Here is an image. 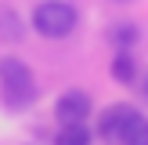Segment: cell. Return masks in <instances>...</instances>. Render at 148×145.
<instances>
[{"mask_svg":"<svg viewBox=\"0 0 148 145\" xmlns=\"http://www.w3.org/2000/svg\"><path fill=\"white\" fill-rule=\"evenodd\" d=\"M0 94H4V105L11 113H22L36 102V76L29 69V62L22 58H0Z\"/></svg>","mask_w":148,"mask_h":145,"instance_id":"1","label":"cell"},{"mask_svg":"<svg viewBox=\"0 0 148 145\" xmlns=\"http://www.w3.org/2000/svg\"><path fill=\"white\" fill-rule=\"evenodd\" d=\"M29 26L40 36H47V40H65V36L79 26V11L69 0H40V4L33 7Z\"/></svg>","mask_w":148,"mask_h":145,"instance_id":"2","label":"cell"},{"mask_svg":"<svg viewBox=\"0 0 148 145\" xmlns=\"http://www.w3.org/2000/svg\"><path fill=\"white\" fill-rule=\"evenodd\" d=\"M90 109H94L90 94L79 91V87H72V91H62V94H58V102H54V120L62 123V127H65V123H87Z\"/></svg>","mask_w":148,"mask_h":145,"instance_id":"3","label":"cell"},{"mask_svg":"<svg viewBox=\"0 0 148 145\" xmlns=\"http://www.w3.org/2000/svg\"><path fill=\"white\" fill-rule=\"evenodd\" d=\"M130 109H134V105H127V102H116V105L101 109V116H98V138H105V142H116V134H119V127L127 123Z\"/></svg>","mask_w":148,"mask_h":145,"instance_id":"4","label":"cell"},{"mask_svg":"<svg viewBox=\"0 0 148 145\" xmlns=\"http://www.w3.org/2000/svg\"><path fill=\"white\" fill-rule=\"evenodd\" d=\"M116 142H119V145H148V116L137 113V109H130V116H127V123L119 127Z\"/></svg>","mask_w":148,"mask_h":145,"instance_id":"5","label":"cell"},{"mask_svg":"<svg viewBox=\"0 0 148 145\" xmlns=\"http://www.w3.org/2000/svg\"><path fill=\"white\" fill-rule=\"evenodd\" d=\"M0 40L4 44H22L25 40V22H22V14L11 4L0 7Z\"/></svg>","mask_w":148,"mask_h":145,"instance_id":"6","label":"cell"},{"mask_svg":"<svg viewBox=\"0 0 148 145\" xmlns=\"http://www.w3.org/2000/svg\"><path fill=\"white\" fill-rule=\"evenodd\" d=\"M137 40H141V29H137V22H112V26H108V44H112V47L130 51Z\"/></svg>","mask_w":148,"mask_h":145,"instance_id":"7","label":"cell"},{"mask_svg":"<svg viewBox=\"0 0 148 145\" xmlns=\"http://www.w3.org/2000/svg\"><path fill=\"white\" fill-rule=\"evenodd\" d=\"M108 72H112L116 84H127V87L137 84V62H134V55H130V51H119V55L112 58V69Z\"/></svg>","mask_w":148,"mask_h":145,"instance_id":"8","label":"cell"},{"mask_svg":"<svg viewBox=\"0 0 148 145\" xmlns=\"http://www.w3.org/2000/svg\"><path fill=\"white\" fill-rule=\"evenodd\" d=\"M90 142H94V130L87 123H65L54 134V145H90Z\"/></svg>","mask_w":148,"mask_h":145,"instance_id":"9","label":"cell"},{"mask_svg":"<svg viewBox=\"0 0 148 145\" xmlns=\"http://www.w3.org/2000/svg\"><path fill=\"white\" fill-rule=\"evenodd\" d=\"M141 98H145V102H148V76H145V80H141Z\"/></svg>","mask_w":148,"mask_h":145,"instance_id":"10","label":"cell"},{"mask_svg":"<svg viewBox=\"0 0 148 145\" xmlns=\"http://www.w3.org/2000/svg\"><path fill=\"white\" fill-rule=\"evenodd\" d=\"M112 4H130V0H112Z\"/></svg>","mask_w":148,"mask_h":145,"instance_id":"11","label":"cell"}]
</instances>
